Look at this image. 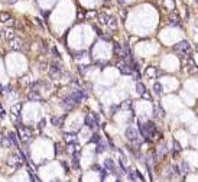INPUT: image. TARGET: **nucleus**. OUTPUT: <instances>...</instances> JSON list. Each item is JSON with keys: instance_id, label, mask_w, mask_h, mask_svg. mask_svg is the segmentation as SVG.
Listing matches in <instances>:
<instances>
[{"instance_id": "4be33fe9", "label": "nucleus", "mask_w": 198, "mask_h": 182, "mask_svg": "<svg viewBox=\"0 0 198 182\" xmlns=\"http://www.w3.org/2000/svg\"><path fill=\"white\" fill-rule=\"evenodd\" d=\"M172 173H174V175H179V173H181L179 168H178L177 165H174V166H172Z\"/></svg>"}, {"instance_id": "0eeeda50", "label": "nucleus", "mask_w": 198, "mask_h": 182, "mask_svg": "<svg viewBox=\"0 0 198 182\" xmlns=\"http://www.w3.org/2000/svg\"><path fill=\"white\" fill-rule=\"evenodd\" d=\"M49 74L51 77H55V78H59L61 74H62V68L58 65V64H52L49 68Z\"/></svg>"}, {"instance_id": "a878e982", "label": "nucleus", "mask_w": 198, "mask_h": 182, "mask_svg": "<svg viewBox=\"0 0 198 182\" xmlns=\"http://www.w3.org/2000/svg\"><path fill=\"white\" fill-rule=\"evenodd\" d=\"M1 88H3V85H0V91H1Z\"/></svg>"}, {"instance_id": "b1692460", "label": "nucleus", "mask_w": 198, "mask_h": 182, "mask_svg": "<svg viewBox=\"0 0 198 182\" xmlns=\"http://www.w3.org/2000/svg\"><path fill=\"white\" fill-rule=\"evenodd\" d=\"M52 54H54V56H56V58H59V52L56 48H52Z\"/></svg>"}, {"instance_id": "cd10ccee", "label": "nucleus", "mask_w": 198, "mask_h": 182, "mask_svg": "<svg viewBox=\"0 0 198 182\" xmlns=\"http://www.w3.org/2000/svg\"><path fill=\"white\" fill-rule=\"evenodd\" d=\"M116 182H122V181H120V179H117V181H116Z\"/></svg>"}, {"instance_id": "4468645a", "label": "nucleus", "mask_w": 198, "mask_h": 182, "mask_svg": "<svg viewBox=\"0 0 198 182\" xmlns=\"http://www.w3.org/2000/svg\"><path fill=\"white\" fill-rule=\"evenodd\" d=\"M72 168L74 169H78L80 168V156H78V153L75 152V153H72Z\"/></svg>"}, {"instance_id": "393cba45", "label": "nucleus", "mask_w": 198, "mask_h": 182, "mask_svg": "<svg viewBox=\"0 0 198 182\" xmlns=\"http://www.w3.org/2000/svg\"><path fill=\"white\" fill-rule=\"evenodd\" d=\"M117 1H119V3H124V0H117Z\"/></svg>"}, {"instance_id": "c85d7f7f", "label": "nucleus", "mask_w": 198, "mask_h": 182, "mask_svg": "<svg viewBox=\"0 0 198 182\" xmlns=\"http://www.w3.org/2000/svg\"><path fill=\"white\" fill-rule=\"evenodd\" d=\"M195 3H197V4H198V0H195Z\"/></svg>"}, {"instance_id": "6e6552de", "label": "nucleus", "mask_w": 198, "mask_h": 182, "mask_svg": "<svg viewBox=\"0 0 198 182\" xmlns=\"http://www.w3.org/2000/svg\"><path fill=\"white\" fill-rule=\"evenodd\" d=\"M169 25L171 26H179L181 25V17L177 12H171L169 15Z\"/></svg>"}, {"instance_id": "412c9836", "label": "nucleus", "mask_w": 198, "mask_h": 182, "mask_svg": "<svg viewBox=\"0 0 198 182\" xmlns=\"http://www.w3.org/2000/svg\"><path fill=\"white\" fill-rule=\"evenodd\" d=\"M174 150H175V152H179V150H181V145H179V142H177V140H174Z\"/></svg>"}, {"instance_id": "aec40b11", "label": "nucleus", "mask_w": 198, "mask_h": 182, "mask_svg": "<svg viewBox=\"0 0 198 182\" xmlns=\"http://www.w3.org/2000/svg\"><path fill=\"white\" fill-rule=\"evenodd\" d=\"M7 20H12L9 15H4V13H0V22H7Z\"/></svg>"}, {"instance_id": "f8f14e48", "label": "nucleus", "mask_w": 198, "mask_h": 182, "mask_svg": "<svg viewBox=\"0 0 198 182\" xmlns=\"http://www.w3.org/2000/svg\"><path fill=\"white\" fill-rule=\"evenodd\" d=\"M65 142L68 145H72V143H77V136L74 133H66L65 134Z\"/></svg>"}, {"instance_id": "9d476101", "label": "nucleus", "mask_w": 198, "mask_h": 182, "mask_svg": "<svg viewBox=\"0 0 198 182\" xmlns=\"http://www.w3.org/2000/svg\"><path fill=\"white\" fill-rule=\"evenodd\" d=\"M103 166H104L106 171H110V172H114V169H116V165H114V162H113V159H104Z\"/></svg>"}, {"instance_id": "ddd939ff", "label": "nucleus", "mask_w": 198, "mask_h": 182, "mask_svg": "<svg viewBox=\"0 0 198 182\" xmlns=\"http://www.w3.org/2000/svg\"><path fill=\"white\" fill-rule=\"evenodd\" d=\"M146 75H148L149 78H156V75H158V69H156L155 66H148V69H146Z\"/></svg>"}, {"instance_id": "5701e85b", "label": "nucleus", "mask_w": 198, "mask_h": 182, "mask_svg": "<svg viewBox=\"0 0 198 182\" xmlns=\"http://www.w3.org/2000/svg\"><path fill=\"white\" fill-rule=\"evenodd\" d=\"M182 168H184V172H189V171H191V166L188 165L187 162H184V163H182Z\"/></svg>"}, {"instance_id": "6ab92c4d", "label": "nucleus", "mask_w": 198, "mask_h": 182, "mask_svg": "<svg viewBox=\"0 0 198 182\" xmlns=\"http://www.w3.org/2000/svg\"><path fill=\"white\" fill-rule=\"evenodd\" d=\"M100 140H101V137H100V134H97V133H96V134H93V137L90 139V142H91V143H99Z\"/></svg>"}, {"instance_id": "7ed1b4c3", "label": "nucleus", "mask_w": 198, "mask_h": 182, "mask_svg": "<svg viewBox=\"0 0 198 182\" xmlns=\"http://www.w3.org/2000/svg\"><path fill=\"white\" fill-rule=\"evenodd\" d=\"M84 123L90 129H97L99 127V117H97V114H94V113H88L85 116V118H84Z\"/></svg>"}, {"instance_id": "f03ea898", "label": "nucleus", "mask_w": 198, "mask_h": 182, "mask_svg": "<svg viewBox=\"0 0 198 182\" xmlns=\"http://www.w3.org/2000/svg\"><path fill=\"white\" fill-rule=\"evenodd\" d=\"M139 132L142 134V137L145 140H150L153 139V134L156 132V127L152 121H148V123H139Z\"/></svg>"}, {"instance_id": "dca6fc26", "label": "nucleus", "mask_w": 198, "mask_h": 182, "mask_svg": "<svg viewBox=\"0 0 198 182\" xmlns=\"http://www.w3.org/2000/svg\"><path fill=\"white\" fill-rule=\"evenodd\" d=\"M7 139L10 140V143L13 145V146H17V137H16V133L15 132H10L7 134Z\"/></svg>"}, {"instance_id": "423d86ee", "label": "nucleus", "mask_w": 198, "mask_h": 182, "mask_svg": "<svg viewBox=\"0 0 198 182\" xmlns=\"http://www.w3.org/2000/svg\"><path fill=\"white\" fill-rule=\"evenodd\" d=\"M124 136H126V139H127V140H130V142H137V139H139L137 130H136L134 127H127V129H126V133H124Z\"/></svg>"}, {"instance_id": "1a4fd4ad", "label": "nucleus", "mask_w": 198, "mask_h": 182, "mask_svg": "<svg viewBox=\"0 0 198 182\" xmlns=\"http://www.w3.org/2000/svg\"><path fill=\"white\" fill-rule=\"evenodd\" d=\"M136 90H137V93H139L140 96H143L145 98H149V94H148V91H146L145 84H142V83L137 81V84H136Z\"/></svg>"}, {"instance_id": "2eb2a0df", "label": "nucleus", "mask_w": 198, "mask_h": 182, "mask_svg": "<svg viewBox=\"0 0 198 182\" xmlns=\"http://www.w3.org/2000/svg\"><path fill=\"white\" fill-rule=\"evenodd\" d=\"M29 100H39L41 98V94H39V90H31L29 93Z\"/></svg>"}, {"instance_id": "f257e3e1", "label": "nucleus", "mask_w": 198, "mask_h": 182, "mask_svg": "<svg viewBox=\"0 0 198 182\" xmlns=\"http://www.w3.org/2000/svg\"><path fill=\"white\" fill-rule=\"evenodd\" d=\"M85 98V91L84 90H75V91H72L71 94H68L65 98L62 100V107L65 108V110H71V108H74L77 104H80L83 100Z\"/></svg>"}, {"instance_id": "9b49d317", "label": "nucleus", "mask_w": 198, "mask_h": 182, "mask_svg": "<svg viewBox=\"0 0 198 182\" xmlns=\"http://www.w3.org/2000/svg\"><path fill=\"white\" fill-rule=\"evenodd\" d=\"M64 120H65V116H54L51 118V121H52L54 126H62Z\"/></svg>"}, {"instance_id": "bb28decb", "label": "nucleus", "mask_w": 198, "mask_h": 182, "mask_svg": "<svg viewBox=\"0 0 198 182\" xmlns=\"http://www.w3.org/2000/svg\"><path fill=\"white\" fill-rule=\"evenodd\" d=\"M195 25H197V28H198V20H197V22H195Z\"/></svg>"}, {"instance_id": "20e7f679", "label": "nucleus", "mask_w": 198, "mask_h": 182, "mask_svg": "<svg viewBox=\"0 0 198 182\" xmlns=\"http://www.w3.org/2000/svg\"><path fill=\"white\" fill-rule=\"evenodd\" d=\"M19 139H20L22 142H29V140L32 139V132H31V129H28V127H25V126H20V127H19Z\"/></svg>"}, {"instance_id": "39448f33", "label": "nucleus", "mask_w": 198, "mask_h": 182, "mask_svg": "<svg viewBox=\"0 0 198 182\" xmlns=\"http://www.w3.org/2000/svg\"><path fill=\"white\" fill-rule=\"evenodd\" d=\"M174 49L177 51V52H181V54H187L188 51L191 49V44L188 41H181L177 45H174Z\"/></svg>"}, {"instance_id": "c756f323", "label": "nucleus", "mask_w": 198, "mask_h": 182, "mask_svg": "<svg viewBox=\"0 0 198 182\" xmlns=\"http://www.w3.org/2000/svg\"><path fill=\"white\" fill-rule=\"evenodd\" d=\"M133 182H137V181H133Z\"/></svg>"}, {"instance_id": "7c9ffc66", "label": "nucleus", "mask_w": 198, "mask_h": 182, "mask_svg": "<svg viewBox=\"0 0 198 182\" xmlns=\"http://www.w3.org/2000/svg\"><path fill=\"white\" fill-rule=\"evenodd\" d=\"M55 182H56V181H55Z\"/></svg>"}, {"instance_id": "a211bd4d", "label": "nucleus", "mask_w": 198, "mask_h": 182, "mask_svg": "<svg viewBox=\"0 0 198 182\" xmlns=\"http://www.w3.org/2000/svg\"><path fill=\"white\" fill-rule=\"evenodd\" d=\"M153 91H155V94H161L162 93V85L159 83H155L153 84Z\"/></svg>"}, {"instance_id": "f3484780", "label": "nucleus", "mask_w": 198, "mask_h": 182, "mask_svg": "<svg viewBox=\"0 0 198 182\" xmlns=\"http://www.w3.org/2000/svg\"><path fill=\"white\" fill-rule=\"evenodd\" d=\"M106 150V143H103L101 140H100L99 143H97V149H96V152L97 153H101V152H104Z\"/></svg>"}]
</instances>
